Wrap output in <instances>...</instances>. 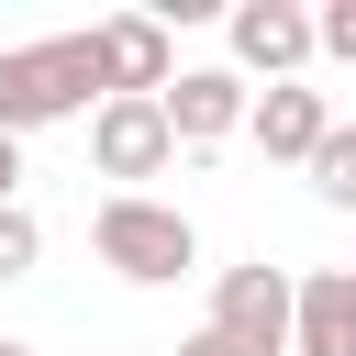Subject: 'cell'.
I'll use <instances>...</instances> for the list:
<instances>
[{"instance_id": "1", "label": "cell", "mask_w": 356, "mask_h": 356, "mask_svg": "<svg viewBox=\"0 0 356 356\" xmlns=\"http://www.w3.org/2000/svg\"><path fill=\"white\" fill-rule=\"evenodd\" d=\"M89 89H100V56H89V33H56V44H11V56H0V134L67 122V111H89Z\"/></svg>"}, {"instance_id": "2", "label": "cell", "mask_w": 356, "mask_h": 356, "mask_svg": "<svg viewBox=\"0 0 356 356\" xmlns=\"http://www.w3.org/2000/svg\"><path fill=\"white\" fill-rule=\"evenodd\" d=\"M89 245H100V267L111 278H134V289H167V278H189V256H200V234H189V211H167V200H100V222H89Z\"/></svg>"}, {"instance_id": "3", "label": "cell", "mask_w": 356, "mask_h": 356, "mask_svg": "<svg viewBox=\"0 0 356 356\" xmlns=\"http://www.w3.org/2000/svg\"><path fill=\"white\" fill-rule=\"evenodd\" d=\"M211 334L234 356H289V267H222L211 278Z\"/></svg>"}, {"instance_id": "4", "label": "cell", "mask_w": 356, "mask_h": 356, "mask_svg": "<svg viewBox=\"0 0 356 356\" xmlns=\"http://www.w3.org/2000/svg\"><path fill=\"white\" fill-rule=\"evenodd\" d=\"M89 56H100V100H156L167 89V22H145V11L89 22Z\"/></svg>"}, {"instance_id": "5", "label": "cell", "mask_w": 356, "mask_h": 356, "mask_svg": "<svg viewBox=\"0 0 356 356\" xmlns=\"http://www.w3.org/2000/svg\"><path fill=\"white\" fill-rule=\"evenodd\" d=\"M89 156H100V178H156L178 145H167V111L156 100H100L89 111Z\"/></svg>"}, {"instance_id": "6", "label": "cell", "mask_w": 356, "mask_h": 356, "mask_svg": "<svg viewBox=\"0 0 356 356\" xmlns=\"http://www.w3.org/2000/svg\"><path fill=\"white\" fill-rule=\"evenodd\" d=\"M289 356H356V278L345 267L289 278Z\"/></svg>"}, {"instance_id": "7", "label": "cell", "mask_w": 356, "mask_h": 356, "mask_svg": "<svg viewBox=\"0 0 356 356\" xmlns=\"http://www.w3.org/2000/svg\"><path fill=\"white\" fill-rule=\"evenodd\" d=\"M156 111H167V145H222L245 122V78L234 67H189L178 89H156Z\"/></svg>"}, {"instance_id": "8", "label": "cell", "mask_w": 356, "mask_h": 356, "mask_svg": "<svg viewBox=\"0 0 356 356\" xmlns=\"http://www.w3.org/2000/svg\"><path fill=\"white\" fill-rule=\"evenodd\" d=\"M234 56L267 67V78H289V67L312 56V11H289V0H245V11H234Z\"/></svg>"}, {"instance_id": "9", "label": "cell", "mask_w": 356, "mask_h": 356, "mask_svg": "<svg viewBox=\"0 0 356 356\" xmlns=\"http://www.w3.org/2000/svg\"><path fill=\"white\" fill-rule=\"evenodd\" d=\"M245 122H256V145H267V156H289V167H300V156L334 134L323 89H267V100H245Z\"/></svg>"}, {"instance_id": "10", "label": "cell", "mask_w": 356, "mask_h": 356, "mask_svg": "<svg viewBox=\"0 0 356 356\" xmlns=\"http://www.w3.org/2000/svg\"><path fill=\"white\" fill-rule=\"evenodd\" d=\"M300 167H312V189H323L334 211H356V122H334V134H323Z\"/></svg>"}, {"instance_id": "11", "label": "cell", "mask_w": 356, "mask_h": 356, "mask_svg": "<svg viewBox=\"0 0 356 356\" xmlns=\"http://www.w3.org/2000/svg\"><path fill=\"white\" fill-rule=\"evenodd\" d=\"M33 256H44V234H33V211H22V200H0V278H22Z\"/></svg>"}, {"instance_id": "12", "label": "cell", "mask_w": 356, "mask_h": 356, "mask_svg": "<svg viewBox=\"0 0 356 356\" xmlns=\"http://www.w3.org/2000/svg\"><path fill=\"white\" fill-rule=\"evenodd\" d=\"M312 44H323V56H345V67H356V0H334V11H323V22H312Z\"/></svg>"}, {"instance_id": "13", "label": "cell", "mask_w": 356, "mask_h": 356, "mask_svg": "<svg viewBox=\"0 0 356 356\" xmlns=\"http://www.w3.org/2000/svg\"><path fill=\"white\" fill-rule=\"evenodd\" d=\"M11 178H22V145H11V134H0V200H11Z\"/></svg>"}, {"instance_id": "14", "label": "cell", "mask_w": 356, "mask_h": 356, "mask_svg": "<svg viewBox=\"0 0 356 356\" xmlns=\"http://www.w3.org/2000/svg\"><path fill=\"white\" fill-rule=\"evenodd\" d=\"M178 356H234V345H222V334H189V345H178Z\"/></svg>"}, {"instance_id": "15", "label": "cell", "mask_w": 356, "mask_h": 356, "mask_svg": "<svg viewBox=\"0 0 356 356\" xmlns=\"http://www.w3.org/2000/svg\"><path fill=\"white\" fill-rule=\"evenodd\" d=\"M0 356H33V345H0Z\"/></svg>"}, {"instance_id": "16", "label": "cell", "mask_w": 356, "mask_h": 356, "mask_svg": "<svg viewBox=\"0 0 356 356\" xmlns=\"http://www.w3.org/2000/svg\"><path fill=\"white\" fill-rule=\"evenodd\" d=\"M345 278H356V267H345Z\"/></svg>"}]
</instances>
